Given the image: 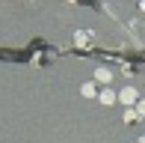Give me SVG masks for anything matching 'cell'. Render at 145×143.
Returning <instances> with one entry per match:
<instances>
[{"label": "cell", "instance_id": "5", "mask_svg": "<svg viewBox=\"0 0 145 143\" xmlns=\"http://www.w3.org/2000/svg\"><path fill=\"white\" fill-rule=\"evenodd\" d=\"M124 122H139V116H136V110H124Z\"/></svg>", "mask_w": 145, "mask_h": 143}, {"label": "cell", "instance_id": "7", "mask_svg": "<svg viewBox=\"0 0 145 143\" xmlns=\"http://www.w3.org/2000/svg\"><path fill=\"white\" fill-rule=\"evenodd\" d=\"M142 12H145V0H142Z\"/></svg>", "mask_w": 145, "mask_h": 143}, {"label": "cell", "instance_id": "3", "mask_svg": "<svg viewBox=\"0 0 145 143\" xmlns=\"http://www.w3.org/2000/svg\"><path fill=\"white\" fill-rule=\"evenodd\" d=\"M110 77H113V72H110V69H98V72H95V81H98V83H107Z\"/></svg>", "mask_w": 145, "mask_h": 143}, {"label": "cell", "instance_id": "1", "mask_svg": "<svg viewBox=\"0 0 145 143\" xmlns=\"http://www.w3.org/2000/svg\"><path fill=\"white\" fill-rule=\"evenodd\" d=\"M118 101H121V105H136V101H139V93H136L133 87H124L121 93H118Z\"/></svg>", "mask_w": 145, "mask_h": 143}, {"label": "cell", "instance_id": "6", "mask_svg": "<svg viewBox=\"0 0 145 143\" xmlns=\"http://www.w3.org/2000/svg\"><path fill=\"white\" fill-rule=\"evenodd\" d=\"M133 110H136V116H145V99L136 101V107H133Z\"/></svg>", "mask_w": 145, "mask_h": 143}, {"label": "cell", "instance_id": "2", "mask_svg": "<svg viewBox=\"0 0 145 143\" xmlns=\"http://www.w3.org/2000/svg\"><path fill=\"white\" fill-rule=\"evenodd\" d=\"M101 105H113V101H118V93H113V89H101Z\"/></svg>", "mask_w": 145, "mask_h": 143}, {"label": "cell", "instance_id": "8", "mask_svg": "<svg viewBox=\"0 0 145 143\" xmlns=\"http://www.w3.org/2000/svg\"><path fill=\"white\" fill-rule=\"evenodd\" d=\"M139 143H145V137H139Z\"/></svg>", "mask_w": 145, "mask_h": 143}, {"label": "cell", "instance_id": "4", "mask_svg": "<svg viewBox=\"0 0 145 143\" xmlns=\"http://www.w3.org/2000/svg\"><path fill=\"white\" fill-rule=\"evenodd\" d=\"M83 95H86V99H92V95H95V83H83V89H80Z\"/></svg>", "mask_w": 145, "mask_h": 143}]
</instances>
